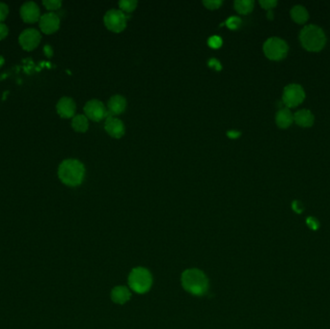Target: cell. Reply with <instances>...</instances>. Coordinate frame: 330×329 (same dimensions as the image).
Returning <instances> with one entry per match:
<instances>
[{
    "instance_id": "obj_1",
    "label": "cell",
    "mask_w": 330,
    "mask_h": 329,
    "mask_svg": "<svg viewBox=\"0 0 330 329\" xmlns=\"http://www.w3.org/2000/svg\"><path fill=\"white\" fill-rule=\"evenodd\" d=\"M58 176L63 183L69 186L81 184L85 176V168L82 162L77 159H66L58 168Z\"/></svg>"
},
{
    "instance_id": "obj_2",
    "label": "cell",
    "mask_w": 330,
    "mask_h": 329,
    "mask_svg": "<svg viewBox=\"0 0 330 329\" xmlns=\"http://www.w3.org/2000/svg\"><path fill=\"white\" fill-rule=\"evenodd\" d=\"M182 286L189 293L202 296L209 290V280L206 274L200 269L190 268L182 274Z\"/></svg>"
},
{
    "instance_id": "obj_3",
    "label": "cell",
    "mask_w": 330,
    "mask_h": 329,
    "mask_svg": "<svg viewBox=\"0 0 330 329\" xmlns=\"http://www.w3.org/2000/svg\"><path fill=\"white\" fill-rule=\"evenodd\" d=\"M299 39L302 45L311 51L321 50L327 43L324 30L317 25H306L300 32Z\"/></svg>"
},
{
    "instance_id": "obj_4",
    "label": "cell",
    "mask_w": 330,
    "mask_h": 329,
    "mask_svg": "<svg viewBox=\"0 0 330 329\" xmlns=\"http://www.w3.org/2000/svg\"><path fill=\"white\" fill-rule=\"evenodd\" d=\"M153 284V277L150 271L144 267L133 268L129 276V285L137 293L147 292Z\"/></svg>"
},
{
    "instance_id": "obj_5",
    "label": "cell",
    "mask_w": 330,
    "mask_h": 329,
    "mask_svg": "<svg viewBox=\"0 0 330 329\" xmlns=\"http://www.w3.org/2000/svg\"><path fill=\"white\" fill-rule=\"evenodd\" d=\"M288 44L284 40L278 37H271L264 44L265 56L271 60H281L287 55Z\"/></svg>"
},
{
    "instance_id": "obj_6",
    "label": "cell",
    "mask_w": 330,
    "mask_h": 329,
    "mask_svg": "<svg viewBox=\"0 0 330 329\" xmlns=\"http://www.w3.org/2000/svg\"><path fill=\"white\" fill-rule=\"evenodd\" d=\"M305 98V92L299 84L293 83L287 85L282 97V103L286 108H294L303 102Z\"/></svg>"
},
{
    "instance_id": "obj_7",
    "label": "cell",
    "mask_w": 330,
    "mask_h": 329,
    "mask_svg": "<svg viewBox=\"0 0 330 329\" xmlns=\"http://www.w3.org/2000/svg\"><path fill=\"white\" fill-rule=\"evenodd\" d=\"M107 28L115 33L122 32L127 26V18L121 10H110L104 19Z\"/></svg>"
},
{
    "instance_id": "obj_8",
    "label": "cell",
    "mask_w": 330,
    "mask_h": 329,
    "mask_svg": "<svg viewBox=\"0 0 330 329\" xmlns=\"http://www.w3.org/2000/svg\"><path fill=\"white\" fill-rule=\"evenodd\" d=\"M85 116L94 122H100L104 118L108 117V111L104 104L98 100H92L84 107Z\"/></svg>"
},
{
    "instance_id": "obj_9",
    "label": "cell",
    "mask_w": 330,
    "mask_h": 329,
    "mask_svg": "<svg viewBox=\"0 0 330 329\" xmlns=\"http://www.w3.org/2000/svg\"><path fill=\"white\" fill-rule=\"evenodd\" d=\"M41 41V34L34 28H28L24 30L20 35L19 42L22 47L26 50L34 49Z\"/></svg>"
},
{
    "instance_id": "obj_10",
    "label": "cell",
    "mask_w": 330,
    "mask_h": 329,
    "mask_svg": "<svg viewBox=\"0 0 330 329\" xmlns=\"http://www.w3.org/2000/svg\"><path fill=\"white\" fill-rule=\"evenodd\" d=\"M39 25H40L41 30L44 33L51 34V33L58 30V28L60 26V19L53 12L46 13L43 16H41V18L39 20Z\"/></svg>"
},
{
    "instance_id": "obj_11",
    "label": "cell",
    "mask_w": 330,
    "mask_h": 329,
    "mask_svg": "<svg viewBox=\"0 0 330 329\" xmlns=\"http://www.w3.org/2000/svg\"><path fill=\"white\" fill-rule=\"evenodd\" d=\"M21 16L25 22L33 23L37 22L41 18L39 6L33 1L25 2L21 7Z\"/></svg>"
},
{
    "instance_id": "obj_12",
    "label": "cell",
    "mask_w": 330,
    "mask_h": 329,
    "mask_svg": "<svg viewBox=\"0 0 330 329\" xmlns=\"http://www.w3.org/2000/svg\"><path fill=\"white\" fill-rule=\"evenodd\" d=\"M105 129L110 136L114 138H121L125 134V126L123 122L112 116H108Z\"/></svg>"
},
{
    "instance_id": "obj_13",
    "label": "cell",
    "mask_w": 330,
    "mask_h": 329,
    "mask_svg": "<svg viewBox=\"0 0 330 329\" xmlns=\"http://www.w3.org/2000/svg\"><path fill=\"white\" fill-rule=\"evenodd\" d=\"M56 110H57L58 114L61 117L71 118V117L74 116L76 106H75V103L73 102V99L64 97V98H61L59 100V102L57 103Z\"/></svg>"
},
{
    "instance_id": "obj_14",
    "label": "cell",
    "mask_w": 330,
    "mask_h": 329,
    "mask_svg": "<svg viewBox=\"0 0 330 329\" xmlns=\"http://www.w3.org/2000/svg\"><path fill=\"white\" fill-rule=\"evenodd\" d=\"M132 293L125 286L115 287L111 292V299L117 304H124L130 300Z\"/></svg>"
},
{
    "instance_id": "obj_15",
    "label": "cell",
    "mask_w": 330,
    "mask_h": 329,
    "mask_svg": "<svg viewBox=\"0 0 330 329\" xmlns=\"http://www.w3.org/2000/svg\"><path fill=\"white\" fill-rule=\"evenodd\" d=\"M127 109V101L124 97L116 95L113 96L109 102V110L112 115H119Z\"/></svg>"
},
{
    "instance_id": "obj_16",
    "label": "cell",
    "mask_w": 330,
    "mask_h": 329,
    "mask_svg": "<svg viewBox=\"0 0 330 329\" xmlns=\"http://www.w3.org/2000/svg\"><path fill=\"white\" fill-rule=\"evenodd\" d=\"M293 120L300 127H311L314 123V115L309 110H299L294 113Z\"/></svg>"
},
{
    "instance_id": "obj_17",
    "label": "cell",
    "mask_w": 330,
    "mask_h": 329,
    "mask_svg": "<svg viewBox=\"0 0 330 329\" xmlns=\"http://www.w3.org/2000/svg\"><path fill=\"white\" fill-rule=\"evenodd\" d=\"M275 120H276V124H277L278 127H280L282 129H285L293 123V116L291 110H289L288 108H282L276 113Z\"/></svg>"
},
{
    "instance_id": "obj_18",
    "label": "cell",
    "mask_w": 330,
    "mask_h": 329,
    "mask_svg": "<svg viewBox=\"0 0 330 329\" xmlns=\"http://www.w3.org/2000/svg\"><path fill=\"white\" fill-rule=\"evenodd\" d=\"M291 16L294 22L297 23H304L308 20V11L302 5H295L291 10Z\"/></svg>"
},
{
    "instance_id": "obj_19",
    "label": "cell",
    "mask_w": 330,
    "mask_h": 329,
    "mask_svg": "<svg viewBox=\"0 0 330 329\" xmlns=\"http://www.w3.org/2000/svg\"><path fill=\"white\" fill-rule=\"evenodd\" d=\"M72 127L75 132H86L89 128L88 118L84 115L74 116L72 121Z\"/></svg>"
},
{
    "instance_id": "obj_20",
    "label": "cell",
    "mask_w": 330,
    "mask_h": 329,
    "mask_svg": "<svg viewBox=\"0 0 330 329\" xmlns=\"http://www.w3.org/2000/svg\"><path fill=\"white\" fill-rule=\"evenodd\" d=\"M235 9L239 14H249L254 8V1L252 0H237L234 3Z\"/></svg>"
},
{
    "instance_id": "obj_21",
    "label": "cell",
    "mask_w": 330,
    "mask_h": 329,
    "mask_svg": "<svg viewBox=\"0 0 330 329\" xmlns=\"http://www.w3.org/2000/svg\"><path fill=\"white\" fill-rule=\"evenodd\" d=\"M119 7L124 13H132L137 7V2L134 0H122L119 2Z\"/></svg>"
},
{
    "instance_id": "obj_22",
    "label": "cell",
    "mask_w": 330,
    "mask_h": 329,
    "mask_svg": "<svg viewBox=\"0 0 330 329\" xmlns=\"http://www.w3.org/2000/svg\"><path fill=\"white\" fill-rule=\"evenodd\" d=\"M242 24V20L238 17H231L230 19H228V21L226 22V25L232 29V30H236L238 29Z\"/></svg>"
},
{
    "instance_id": "obj_23",
    "label": "cell",
    "mask_w": 330,
    "mask_h": 329,
    "mask_svg": "<svg viewBox=\"0 0 330 329\" xmlns=\"http://www.w3.org/2000/svg\"><path fill=\"white\" fill-rule=\"evenodd\" d=\"M43 4L48 10H57L61 7L62 2L59 0H44Z\"/></svg>"
},
{
    "instance_id": "obj_24",
    "label": "cell",
    "mask_w": 330,
    "mask_h": 329,
    "mask_svg": "<svg viewBox=\"0 0 330 329\" xmlns=\"http://www.w3.org/2000/svg\"><path fill=\"white\" fill-rule=\"evenodd\" d=\"M203 4L209 10H216V9H219L221 6L222 1H220V0H208V1H203Z\"/></svg>"
},
{
    "instance_id": "obj_25",
    "label": "cell",
    "mask_w": 330,
    "mask_h": 329,
    "mask_svg": "<svg viewBox=\"0 0 330 329\" xmlns=\"http://www.w3.org/2000/svg\"><path fill=\"white\" fill-rule=\"evenodd\" d=\"M208 44L212 48H220L222 45V40L219 36H213L209 39Z\"/></svg>"
},
{
    "instance_id": "obj_26",
    "label": "cell",
    "mask_w": 330,
    "mask_h": 329,
    "mask_svg": "<svg viewBox=\"0 0 330 329\" xmlns=\"http://www.w3.org/2000/svg\"><path fill=\"white\" fill-rule=\"evenodd\" d=\"M8 13H9L8 6L5 3L0 2V22H3L7 18Z\"/></svg>"
},
{
    "instance_id": "obj_27",
    "label": "cell",
    "mask_w": 330,
    "mask_h": 329,
    "mask_svg": "<svg viewBox=\"0 0 330 329\" xmlns=\"http://www.w3.org/2000/svg\"><path fill=\"white\" fill-rule=\"evenodd\" d=\"M260 4L263 8L269 11L277 5V1H275V0H261Z\"/></svg>"
},
{
    "instance_id": "obj_28",
    "label": "cell",
    "mask_w": 330,
    "mask_h": 329,
    "mask_svg": "<svg viewBox=\"0 0 330 329\" xmlns=\"http://www.w3.org/2000/svg\"><path fill=\"white\" fill-rule=\"evenodd\" d=\"M8 32H9L8 26L6 24L0 22V40L4 39L8 35Z\"/></svg>"
},
{
    "instance_id": "obj_29",
    "label": "cell",
    "mask_w": 330,
    "mask_h": 329,
    "mask_svg": "<svg viewBox=\"0 0 330 329\" xmlns=\"http://www.w3.org/2000/svg\"><path fill=\"white\" fill-rule=\"evenodd\" d=\"M307 224H308L309 226H310L312 229H314V230L318 229V227H319V222L317 221V219H313V218H309V219H307Z\"/></svg>"
},
{
    "instance_id": "obj_30",
    "label": "cell",
    "mask_w": 330,
    "mask_h": 329,
    "mask_svg": "<svg viewBox=\"0 0 330 329\" xmlns=\"http://www.w3.org/2000/svg\"><path fill=\"white\" fill-rule=\"evenodd\" d=\"M293 209L296 212V213H301L302 211H303V207H302V205H301V203L300 202H298V201H294L293 203Z\"/></svg>"
},
{
    "instance_id": "obj_31",
    "label": "cell",
    "mask_w": 330,
    "mask_h": 329,
    "mask_svg": "<svg viewBox=\"0 0 330 329\" xmlns=\"http://www.w3.org/2000/svg\"><path fill=\"white\" fill-rule=\"evenodd\" d=\"M44 53L48 56V57H50L51 55H52V53H53V51H52V48H51V46L50 45H48V44H46V45H44Z\"/></svg>"
},
{
    "instance_id": "obj_32",
    "label": "cell",
    "mask_w": 330,
    "mask_h": 329,
    "mask_svg": "<svg viewBox=\"0 0 330 329\" xmlns=\"http://www.w3.org/2000/svg\"><path fill=\"white\" fill-rule=\"evenodd\" d=\"M210 66H217V70H218V71H220V63H219L217 60H215V59H213V60L210 61Z\"/></svg>"
},
{
    "instance_id": "obj_33",
    "label": "cell",
    "mask_w": 330,
    "mask_h": 329,
    "mask_svg": "<svg viewBox=\"0 0 330 329\" xmlns=\"http://www.w3.org/2000/svg\"><path fill=\"white\" fill-rule=\"evenodd\" d=\"M228 135H229V136H231V137H233V138H236V137H238V136L240 135V133L237 132H230L229 133H228Z\"/></svg>"
},
{
    "instance_id": "obj_34",
    "label": "cell",
    "mask_w": 330,
    "mask_h": 329,
    "mask_svg": "<svg viewBox=\"0 0 330 329\" xmlns=\"http://www.w3.org/2000/svg\"><path fill=\"white\" fill-rule=\"evenodd\" d=\"M267 18H268V19H270V20H271V19H273V13H272V11H271V10H269V11H268V13H267Z\"/></svg>"
}]
</instances>
